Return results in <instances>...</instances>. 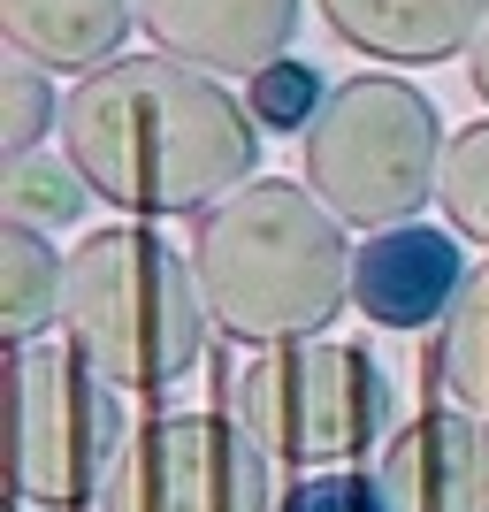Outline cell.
Returning <instances> with one entry per match:
<instances>
[{
    "mask_svg": "<svg viewBox=\"0 0 489 512\" xmlns=\"http://www.w3.org/2000/svg\"><path fill=\"white\" fill-rule=\"evenodd\" d=\"M69 169L123 214H207L253 184V107L169 62L123 54L62 100Z\"/></svg>",
    "mask_w": 489,
    "mask_h": 512,
    "instance_id": "1",
    "label": "cell"
},
{
    "mask_svg": "<svg viewBox=\"0 0 489 512\" xmlns=\"http://www.w3.org/2000/svg\"><path fill=\"white\" fill-rule=\"evenodd\" d=\"M192 268L214 329L237 344H306L352 306L344 222L283 176H253L199 214Z\"/></svg>",
    "mask_w": 489,
    "mask_h": 512,
    "instance_id": "2",
    "label": "cell"
},
{
    "mask_svg": "<svg viewBox=\"0 0 489 512\" xmlns=\"http://www.w3.org/2000/svg\"><path fill=\"white\" fill-rule=\"evenodd\" d=\"M62 329L100 383L169 390L176 375L199 367L214 314L199 291V268L169 237L138 230V222H107L69 245Z\"/></svg>",
    "mask_w": 489,
    "mask_h": 512,
    "instance_id": "3",
    "label": "cell"
},
{
    "mask_svg": "<svg viewBox=\"0 0 489 512\" xmlns=\"http://www.w3.org/2000/svg\"><path fill=\"white\" fill-rule=\"evenodd\" d=\"M444 153L451 146L428 92H413L405 77H344L306 130V192L337 222H360L375 237L436 199Z\"/></svg>",
    "mask_w": 489,
    "mask_h": 512,
    "instance_id": "4",
    "label": "cell"
},
{
    "mask_svg": "<svg viewBox=\"0 0 489 512\" xmlns=\"http://www.w3.org/2000/svg\"><path fill=\"white\" fill-rule=\"evenodd\" d=\"M398 398L390 375L375 367L367 344L306 337V344H268L230 375V421L253 436L276 467H344L375 451L390 428Z\"/></svg>",
    "mask_w": 489,
    "mask_h": 512,
    "instance_id": "5",
    "label": "cell"
},
{
    "mask_svg": "<svg viewBox=\"0 0 489 512\" xmlns=\"http://www.w3.org/2000/svg\"><path fill=\"white\" fill-rule=\"evenodd\" d=\"M123 406L77 344H16L8 352V474L23 505L85 512L123 459Z\"/></svg>",
    "mask_w": 489,
    "mask_h": 512,
    "instance_id": "6",
    "label": "cell"
},
{
    "mask_svg": "<svg viewBox=\"0 0 489 512\" xmlns=\"http://www.w3.org/2000/svg\"><path fill=\"white\" fill-rule=\"evenodd\" d=\"M268 451L222 413H161L130 428L100 512H276Z\"/></svg>",
    "mask_w": 489,
    "mask_h": 512,
    "instance_id": "7",
    "label": "cell"
},
{
    "mask_svg": "<svg viewBox=\"0 0 489 512\" xmlns=\"http://www.w3.org/2000/svg\"><path fill=\"white\" fill-rule=\"evenodd\" d=\"M138 31L199 77H260L298 39V0H138Z\"/></svg>",
    "mask_w": 489,
    "mask_h": 512,
    "instance_id": "8",
    "label": "cell"
},
{
    "mask_svg": "<svg viewBox=\"0 0 489 512\" xmlns=\"http://www.w3.org/2000/svg\"><path fill=\"white\" fill-rule=\"evenodd\" d=\"M383 505L390 512H489V421L474 413H413L383 444Z\"/></svg>",
    "mask_w": 489,
    "mask_h": 512,
    "instance_id": "9",
    "label": "cell"
},
{
    "mask_svg": "<svg viewBox=\"0 0 489 512\" xmlns=\"http://www.w3.org/2000/svg\"><path fill=\"white\" fill-rule=\"evenodd\" d=\"M467 253L459 237L436 230V222H398V230H375L352 253V306H360L375 329H428L444 321L459 283H467Z\"/></svg>",
    "mask_w": 489,
    "mask_h": 512,
    "instance_id": "10",
    "label": "cell"
},
{
    "mask_svg": "<svg viewBox=\"0 0 489 512\" xmlns=\"http://www.w3.org/2000/svg\"><path fill=\"white\" fill-rule=\"evenodd\" d=\"M321 23L375 62H451L482 39L489 0H321Z\"/></svg>",
    "mask_w": 489,
    "mask_h": 512,
    "instance_id": "11",
    "label": "cell"
},
{
    "mask_svg": "<svg viewBox=\"0 0 489 512\" xmlns=\"http://www.w3.org/2000/svg\"><path fill=\"white\" fill-rule=\"evenodd\" d=\"M130 16H138V0H0L8 54L39 69H85V77L123 62Z\"/></svg>",
    "mask_w": 489,
    "mask_h": 512,
    "instance_id": "12",
    "label": "cell"
},
{
    "mask_svg": "<svg viewBox=\"0 0 489 512\" xmlns=\"http://www.w3.org/2000/svg\"><path fill=\"white\" fill-rule=\"evenodd\" d=\"M428 398H444L451 413H474L489 421V260L459 283L451 314L436 321V344H428Z\"/></svg>",
    "mask_w": 489,
    "mask_h": 512,
    "instance_id": "13",
    "label": "cell"
},
{
    "mask_svg": "<svg viewBox=\"0 0 489 512\" xmlns=\"http://www.w3.org/2000/svg\"><path fill=\"white\" fill-rule=\"evenodd\" d=\"M0 314H8V344H39L46 321H62V283H69V260L46 245V230L31 222H8L0 237Z\"/></svg>",
    "mask_w": 489,
    "mask_h": 512,
    "instance_id": "14",
    "label": "cell"
},
{
    "mask_svg": "<svg viewBox=\"0 0 489 512\" xmlns=\"http://www.w3.org/2000/svg\"><path fill=\"white\" fill-rule=\"evenodd\" d=\"M92 207V184L69 161H8V222H31V230H54V222H85Z\"/></svg>",
    "mask_w": 489,
    "mask_h": 512,
    "instance_id": "15",
    "label": "cell"
},
{
    "mask_svg": "<svg viewBox=\"0 0 489 512\" xmlns=\"http://www.w3.org/2000/svg\"><path fill=\"white\" fill-rule=\"evenodd\" d=\"M436 199H444V214H451V230H459V237L489 245V123H467L459 138H451Z\"/></svg>",
    "mask_w": 489,
    "mask_h": 512,
    "instance_id": "16",
    "label": "cell"
},
{
    "mask_svg": "<svg viewBox=\"0 0 489 512\" xmlns=\"http://www.w3.org/2000/svg\"><path fill=\"white\" fill-rule=\"evenodd\" d=\"M321 100H329V85H321V69L298 62V54L268 62V69L253 77V92H245V107H253L260 130H314Z\"/></svg>",
    "mask_w": 489,
    "mask_h": 512,
    "instance_id": "17",
    "label": "cell"
},
{
    "mask_svg": "<svg viewBox=\"0 0 489 512\" xmlns=\"http://www.w3.org/2000/svg\"><path fill=\"white\" fill-rule=\"evenodd\" d=\"M8 107H0V138H8V161H31V146L46 138V123H62V100H54V85H46L39 62H23V54H8Z\"/></svg>",
    "mask_w": 489,
    "mask_h": 512,
    "instance_id": "18",
    "label": "cell"
},
{
    "mask_svg": "<svg viewBox=\"0 0 489 512\" xmlns=\"http://www.w3.org/2000/svg\"><path fill=\"white\" fill-rule=\"evenodd\" d=\"M276 512H390L383 505V482L375 474H352V467H329V474H306L276 497Z\"/></svg>",
    "mask_w": 489,
    "mask_h": 512,
    "instance_id": "19",
    "label": "cell"
},
{
    "mask_svg": "<svg viewBox=\"0 0 489 512\" xmlns=\"http://www.w3.org/2000/svg\"><path fill=\"white\" fill-rule=\"evenodd\" d=\"M467 77H474V92L489 100V23H482V39L467 46Z\"/></svg>",
    "mask_w": 489,
    "mask_h": 512,
    "instance_id": "20",
    "label": "cell"
}]
</instances>
